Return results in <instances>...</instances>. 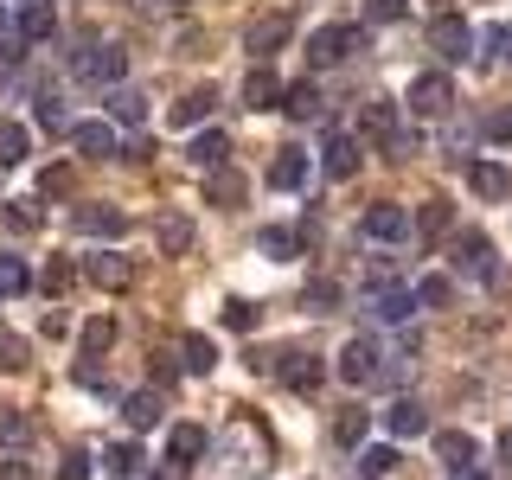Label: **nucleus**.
<instances>
[{
  "mask_svg": "<svg viewBox=\"0 0 512 480\" xmlns=\"http://www.w3.org/2000/svg\"><path fill=\"white\" fill-rule=\"evenodd\" d=\"M26 288H32V269L20 263V256H0V301L26 295Z\"/></svg>",
  "mask_w": 512,
  "mask_h": 480,
  "instance_id": "39",
  "label": "nucleus"
},
{
  "mask_svg": "<svg viewBox=\"0 0 512 480\" xmlns=\"http://www.w3.org/2000/svg\"><path fill=\"white\" fill-rule=\"evenodd\" d=\"M71 224H77L84 237H122V231H128V212H122V205H77Z\"/></svg>",
  "mask_w": 512,
  "mask_h": 480,
  "instance_id": "14",
  "label": "nucleus"
},
{
  "mask_svg": "<svg viewBox=\"0 0 512 480\" xmlns=\"http://www.w3.org/2000/svg\"><path fill=\"white\" fill-rule=\"evenodd\" d=\"M410 13V0H365V20L372 26H397Z\"/></svg>",
  "mask_w": 512,
  "mask_h": 480,
  "instance_id": "46",
  "label": "nucleus"
},
{
  "mask_svg": "<svg viewBox=\"0 0 512 480\" xmlns=\"http://www.w3.org/2000/svg\"><path fill=\"white\" fill-rule=\"evenodd\" d=\"M410 116H448V103H455V84H448L442 71H423V77H410Z\"/></svg>",
  "mask_w": 512,
  "mask_h": 480,
  "instance_id": "7",
  "label": "nucleus"
},
{
  "mask_svg": "<svg viewBox=\"0 0 512 480\" xmlns=\"http://www.w3.org/2000/svg\"><path fill=\"white\" fill-rule=\"evenodd\" d=\"M384 429H391V442H410V436H429V410L416 404V397H397L391 410H384Z\"/></svg>",
  "mask_w": 512,
  "mask_h": 480,
  "instance_id": "16",
  "label": "nucleus"
},
{
  "mask_svg": "<svg viewBox=\"0 0 512 480\" xmlns=\"http://www.w3.org/2000/svg\"><path fill=\"white\" fill-rule=\"evenodd\" d=\"M167 7H186V0H167Z\"/></svg>",
  "mask_w": 512,
  "mask_h": 480,
  "instance_id": "55",
  "label": "nucleus"
},
{
  "mask_svg": "<svg viewBox=\"0 0 512 480\" xmlns=\"http://www.w3.org/2000/svg\"><path fill=\"white\" fill-rule=\"evenodd\" d=\"M103 468L116 474V480H141V474H148V455H141V442H109L103 448Z\"/></svg>",
  "mask_w": 512,
  "mask_h": 480,
  "instance_id": "25",
  "label": "nucleus"
},
{
  "mask_svg": "<svg viewBox=\"0 0 512 480\" xmlns=\"http://www.w3.org/2000/svg\"><path fill=\"white\" fill-rule=\"evenodd\" d=\"M276 109H282V116H295V122H314L320 116V90L314 84H288Z\"/></svg>",
  "mask_w": 512,
  "mask_h": 480,
  "instance_id": "34",
  "label": "nucleus"
},
{
  "mask_svg": "<svg viewBox=\"0 0 512 480\" xmlns=\"http://www.w3.org/2000/svg\"><path fill=\"white\" fill-rule=\"evenodd\" d=\"M32 148V128L26 122H0V167H20Z\"/></svg>",
  "mask_w": 512,
  "mask_h": 480,
  "instance_id": "37",
  "label": "nucleus"
},
{
  "mask_svg": "<svg viewBox=\"0 0 512 480\" xmlns=\"http://www.w3.org/2000/svg\"><path fill=\"white\" fill-rule=\"evenodd\" d=\"M71 282H77V263H64V256H58V263H45V276H39L45 295H64Z\"/></svg>",
  "mask_w": 512,
  "mask_h": 480,
  "instance_id": "45",
  "label": "nucleus"
},
{
  "mask_svg": "<svg viewBox=\"0 0 512 480\" xmlns=\"http://www.w3.org/2000/svg\"><path fill=\"white\" fill-rule=\"evenodd\" d=\"M224 442H231V468H237V474H263V468H269V442H263V429H256L250 416H237Z\"/></svg>",
  "mask_w": 512,
  "mask_h": 480,
  "instance_id": "5",
  "label": "nucleus"
},
{
  "mask_svg": "<svg viewBox=\"0 0 512 480\" xmlns=\"http://www.w3.org/2000/svg\"><path fill=\"white\" fill-rule=\"evenodd\" d=\"M333 372H340L352 391H365V384H384V352H378V340H346Z\"/></svg>",
  "mask_w": 512,
  "mask_h": 480,
  "instance_id": "1",
  "label": "nucleus"
},
{
  "mask_svg": "<svg viewBox=\"0 0 512 480\" xmlns=\"http://www.w3.org/2000/svg\"><path fill=\"white\" fill-rule=\"evenodd\" d=\"M269 186H276V192H301V186H308V154L282 148L276 160H269Z\"/></svg>",
  "mask_w": 512,
  "mask_h": 480,
  "instance_id": "20",
  "label": "nucleus"
},
{
  "mask_svg": "<svg viewBox=\"0 0 512 480\" xmlns=\"http://www.w3.org/2000/svg\"><path fill=\"white\" fill-rule=\"evenodd\" d=\"M0 372H26V340L20 333H0Z\"/></svg>",
  "mask_w": 512,
  "mask_h": 480,
  "instance_id": "47",
  "label": "nucleus"
},
{
  "mask_svg": "<svg viewBox=\"0 0 512 480\" xmlns=\"http://www.w3.org/2000/svg\"><path fill=\"white\" fill-rule=\"evenodd\" d=\"M244 192H250L244 173H231V167H212V173H205V199L224 205V212H237V205H244Z\"/></svg>",
  "mask_w": 512,
  "mask_h": 480,
  "instance_id": "19",
  "label": "nucleus"
},
{
  "mask_svg": "<svg viewBox=\"0 0 512 480\" xmlns=\"http://www.w3.org/2000/svg\"><path fill=\"white\" fill-rule=\"evenodd\" d=\"M276 103H282V77L269 71V64H256L244 77V109H276Z\"/></svg>",
  "mask_w": 512,
  "mask_h": 480,
  "instance_id": "24",
  "label": "nucleus"
},
{
  "mask_svg": "<svg viewBox=\"0 0 512 480\" xmlns=\"http://www.w3.org/2000/svg\"><path fill=\"white\" fill-rule=\"evenodd\" d=\"M224 154H231V141L218 135V128H205V135H192V148H186V160L199 173H212V167H224Z\"/></svg>",
  "mask_w": 512,
  "mask_h": 480,
  "instance_id": "30",
  "label": "nucleus"
},
{
  "mask_svg": "<svg viewBox=\"0 0 512 480\" xmlns=\"http://www.w3.org/2000/svg\"><path fill=\"white\" fill-rule=\"evenodd\" d=\"M448 480H487V474H480V468H455V474H448Z\"/></svg>",
  "mask_w": 512,
  "mask_h": 480,
  "instance_id": "54",
  "label": "nucleus"
},
{
  "mask_svg": "<svg viewBox=\"0 0 512 480\" xmlns=\"http://www.w3.org/2000/svg\"><path fill=\"white\" fill-rule=\"evenodd\" d=\"M301 308H314V314H333V308H340V282H308Z\"/></svg>",
  "mask_w": 512,
  "mask_h": 480,
  "instance_id": "44",
  "label": "nucleus"
},
{
  "mask_svg": "<svg viewBox=\"0 0 512 480\" xmlns=\"http://www.w3.org/2000/svg\"><path fill=\"white\" fill-rule=\"evenodd\" d=\"M276 378L288 384V391H320V378H327V365L314 359V352H282V365H276Z\"/></svg>",
  "mask_w": 512,
  "mask_h": 480,
  "instance_id": "12",
  "label": "nucleus"
},
{
  "mask_svg": "<svg viewBox=\"0 0 512 480\" xmlns=\"http://www.w3.org/2000/svg\"><path fill=\"white\" fill-rule=\"evenodd\" d=\"M71 141H77L84 160H109V154H116V128H109V122H77Z\"/></svg>",
  "mask_w": 512,
  "mask_h": 480,
  "instance_id": "23",
  "label": "nucleus"
},
{
  "mask_svg": "<svg viewBox=\"0 0 512 480\" xmlns=\"http://www.w3.org/2000/svg\"><path fill=\"white\" fill-rule=\"evenodd\" d=\"M154 244H160V256H186L192 250V218L186 212H160L154 218Z\"/></svg>",
  "mask_w": 512,
  "mask_h": 480,
  "instance_id": "18",
  "label": "nucleus"
},
{
  "mask_svg": "<svg viewBox=\"0 0 512 480\" xmlns=\"http://www.w3.org/2000/svg\"><path fill=\"white\" fill-rule=\"evenodd\" d=\"M71 71L84 77V84H122L128 52L122 45H84V52H71Z\"/></svg>",
  "mask_w": 512,
  "mask_h": 480,
  "instance_id": "3",
  "label": "nucleus"
},
{
  "mask_svg": "<svg viewBox=\"0 0 512 480\" xmlns=\"http://www.w3.org/2000/svg\"><path fill=\"white\" fill-rule=\"evenodd\" d=\"M448 263L461 269V276H480V282H493V244L480 231H461L455 237V250H448Z\"/></svg>",
  "mask_w": 512,
  "mask_h": 480,
  "instance_id": "9",
  "label": "nucleus"
},
{
  "mask_svg": "<svg viewBox=\"0 0 512 480\" xmlns=\"http://www.w3.org/2000/svg\"><path fill=\"white\" fill-rule=\"evenodd\" d=\"M288 32H295L288 13H263V20H250V32H244V52L263 64L269 52H282V45H288Z\"/></svg>",
  "mask_w": 512,
  "mask_h": 480,
  "instance_id": "8",
  "label": "nucleus"
},
{
  "mask_svg": "<svg viewBox=\"0 0 512 480\" xmlns=\"http://www.w3.org/2000/svg\"><path fill=\"white\" fill-rule=\"evenodd\" d=\"M404 135V116H397V103H365L359 109V141L378 154H391V141Z\"/></svg>",
  "mask_w": 512,
  "mask_h": 480,
  "instance_id": "6",
  "label": "nucleus"
},
{
  "mask_svg": "<svg viewBox=\"0 0 512 480\" xmlns=\"http://www.w3.org/2000/svg\"><path fill=\"white\" fill-rule=\"evenodd\" d=\"M32 116H39L45 135H71V116H64V103H58V96H39V109H32Z\"/></svg>",
  "mask_w": 512,
  "mask_h": 480,
  "instance_id": "43",
  "label": "nucleus"
},
{
  "mask_svg": "<svg viewBox=\"0 0 512 480\" xmlns=\"http://www.w3.org/2000/svg\"><path fill=\"white\" fill-rule=\"evenodd\" d=\"M0 480H32V468L26 461H0Z\"/></svg>",
  "mask_w": 512,
  "mask_h": 480,
  "instance_id": "52",
  "label": "nucleus"
},
{
  "mask_svg": "<svg viewBox=\"0 0 512 480\" xmlns=\"http://www.w3.org/2000/svg\"><path fill=\"white\" fill-rule=\"evenodd\" d=\"M224 327H231V333H250L256 327V308H250V301H224Z\"/></svg>",
  "mask_w": 512,
  "mask_h": 480,
  "instance_id": "48",
  "label": "nucleus"
},
{
  "mask_svg": "<svg viewBox=\"0 0 512 480\" xmlns=\"http://www.w3.org/2000/svg\"><path fill=\"white\" fill-rule=\"evenodd\" d=\"M500 461H512V429H500Z\"/></svg>",
  "mask_w": 512,
  "mask_h": 480,
  "instance_id": "53",
  "label": "nucleus"
},
{
  "mask_svg": "<svg viewBox=\"0 0 512 480\" xmlns=\"http://www.w3.org/2000/svg\"><path fill=\"white\" fill-rule=\"evenodd\" d=\"M32 442V416L26 410H0V448H20Z\"/></svg>",
  "mask_w": 512,
  "mask_h": 480,
  "instance_id": "41",
  "label": "nucleus"
},
{
  "mask_svg": "<svg viewBox=\"0 0 512 480\" xmlns=\"http://www.w3.org/2000/svg\"><path fill=\"white\" fill-rule=\"evenodd\" d=\"M346 52H365V26H320L314 39H308V64H314V71L340 64Z\"/></svg>",
  "mask_w": 512,
  "mask_h": 480,
  "instance_id": "4",
  "label": "nucleus"
},
{
  "mask_svg": "<svg viewBox=\"0 0 512 480\" xmlns=\"http://www.w3.org/2000/svg\"><path fill=\"white\" fill-rule=\"evenodd\" d=\"M487 135H493V141H506V135H512V109H500V116L487 122Z\"/></svg>",
  "mask_w": 512,
  "mask_h": 480,
  "instance_id": "51",
  "label": "nucleus"
},
{
  "mask_svg": "<svg viewBox=\"0 0 512 480\" xmlns=\"http://www.w3.org/2000/svg\"><path fill=\"white\" fill-rule=\"evenodd\" d=\"M205 448H212V436H205L199 423H173V436H167V461H173V468H192Z\"/></svg>",
  "mask_w": 512,
  "mask_h": 480,
  "instance_id": "17",
  "label": "nucleus"
},
{
  "mask_svg": "<svg viewBox=\"0 0 512 480\" xmlns=\"http://www.w3.org/2000/svg\"><path fill=\"white\" fill-rule=\"evenodd\" d=\"M58 480H90V455H64V468Z\"/></svg>",
  "mask_w": 512,
  "mask_h": 480,
  "instance_id": "50",
  "label": "nucleus"
},
{
  "mask_svg": "<svg viewBox=\"0 0 512 480\" xmlns=\"http://www.w3.org/2000/svg\"><path fill=\"white\" fill-rule=\"evenodd\" d=\"M256 250H263L269 263H295V256H301V237H295V231H282V224H269V231L256 237Z\"/></svg>",
  "mask_w": 512,
  "mask_h": 480,
  "instance_id": "35",
  "label": "nucleus"
},
{
  "mask_svg": "<svg viewBox=\"0 0 512 480\" xmlns=\"http://www.w3.org/2000/svg\"><path fill=\"white\" fill-rule=\"evenodd\" d=\"M410 295H416V308H448V301H455V282H448V276H423Z\"/></svg>",
  "mask_w": 512,
  "mask_h": 480,
  "instance_id": "40",
  "label": "nucleus"
},
{
  "mask_svg": "<svg viewBox=\"0 0 512 480\" xmlns=\"http://www.w3.org/2000/svg\"><path fill=\"white\" fill-rule=\"evenodd\" d=\"M13 26H20V45H39V39L58 32V13L45 7V0H20V20H13Z\"/></svg>",
  "mask_w": 512,
  "mask_h": 480,
  "instance_id": "21",
  "label": "nucleus"
},
{
  "mask_svg": "<svg viewBox=\"0 0 512 480\" xmlns=\"http://www.w3.org/2000/svg\"><path fill=\"white\" fill-rule=\"evenodd\" d=\"M448 224H455V205H448V199H429V205H416V237H423V244H436V237H448Z\"/></svg>",
  "mask_w": 512,
  "mask_h": 480,
  "instance_id": "28",
  "label": "nucleus"
},
{
  "mask_svg": "<svg viewBox=\"0 0 512 480\" xmlns=\"http://www.w3.org/2000/svg\"><path fill=\"white\" fill-rule=\"evenodd\" d=\"M320 173H327V180H352V173H359V141L333 128L327 148H320Z\"/></svg>",
  "mask_w": 512,
  "mask_h": 480,
  "instance_id": "15",
  "label": "nucleus"
},
{
  "mask_svg": "<svg viewBox=\"0 0 512 480\" xmlns=\"http://www.w3.org/2000/svg\"><path fill=\"white\" fill-rule=\"evenodd\" d=\"M436 455L448 461V474H455V468H474V436H468V429H442V436H436Z\"/></svg>",
  "mask_w": 512,
  "mask_h": 480,
  "instance_id": "31",
  "label": "nucleus"
},
{
  "mask_svg": "<svg viewBox=\"0 0 512 480\" xmlns=\"http://www.w3.org/2000/svg\"><path fill=\"white\" fill-rule=\"evenodd\" d=\"M39 192H45V199H64V192H71V167H45L39 173Z\"/></svg>",
  "mask_w": 512,
  "mask_h": 480,
  "instance_id": "49",
  "label": "nucleus"
},
{
  "mask_svg": "<svg viewBox=\"0 0 512 480\" xmlns=\"http://www.w3.org/2000/svg\"><path fill=\"white\" fill-rule=\"evenodd\" d=\"M359 231L372 237V244H397V237L410 231V212H404V205H391V199H378L372 212L359 218Z\"/></svg>",
  "mask_w": 512,
  "mask_h": 480,
  "instance_id": "11",
  "label": "nucleus"
},
{
  "mask_svg": "<svg viewBox=\"0 0 512 480\" xmlns=\"http://www.w3.org/2000/svg\"><path fill=\"white\" fill-rule=\"evenodd\" d=\"M84 276H90L96 288H109V295H122V288L135 282V263H128V256H116V250H103V256H84Z\"/></svg>",
  "mask_w": 512,
  "mask_h": 480,
  "instance_id": "13",
  "label": "nucleus"
},
{
  "mask_svg": "<svg viewBox=\"0 0 512 480\" xmlns=\"http://www.w3.org/2000/svg\"><path fill=\"white\" fill-rule=\"evenodd\" d=\"M109 116L128 122V128H141V122H148V96L128 90V84H109Z\"/></svg>",
  "mask_w": 512,
  "mask_h": 480,
  "instance_id": "29",
  "label": "nucleus"
},
{
  "mask_svg": "<svg viewBox=\"0 0 512 480\" xmlns=\"http://www.w3.org/2000/svg\"><path fill=\"white\" fill-rule=\"evenodd\" d=\"M429 52H436L442 64H461L474 52V26L461 20V13H436V20H429Z\"/></svg>",
  "mask_w": 512,
  "mask_h": 480,
  "instance_id": "2",
  "label": "nucleus"
},
{
  "mask_svg": "<svg viewBox=\"0 0 512 480\" xmlns=\"http://www.w3.org/2000/svg\"><path fill=\"white\" fill-rule=\"evenodd\" d=\"M180 365H186L192 378H205V372L218 365V346L205 340V333H186V340H180Z\"/></svg>",
  "mask_w": 512,
  "mask_h": 480,
  "instance_id": "32",
  "label": "nucleus"
},
{
  "mask_svg": "<svg viewBox=\"0 0 512 480\" xmlns=\"http://www.w3.org/2000/svg\"><path fill=\"white\" fill-rule=\"evenodd\" d=\"M468 186H474V199L500 205V199H512V167L506 160H468Z\"/></svg>",
  "mask_w": 512,
  "mask_h": 480,
  "instance_id": "10",
  "label": "nucleus"
},
{
  "mask_svg": "<svg viewBox=\"0 0 512 480\" xmlns=\"http://www.w3.org/2000/svg\"><path fill=\"white\" fill-rule=\"evenodd\" d=\"M109 346H116V320H109V314L84 320V359H103Z\"/></svg>",
  "mask_w": 512,
  "mask_h": 480,
  "instance_id": "38",
  "label": "nucleus"
},
{
  "mask_svg": "<svg viewBox=\"0 0 512 480\" xmlns=\"http://www.w3.org/2000/svg\"><path fill=\"white\" fill-rule=\"evenodd\" d=\"M122 416H128V429H154L160 416H167V404H160V391H128Z\"/></svg>",
  "mask_w": 512,
  "mask_h": 480,
  "instance_id": "27",
  "label": "nucleus"
},
{
  "mask_svg": "<svg viewBox=\"0 0 512 480\" xmlns=\"http://www.w3.org/2000/svg\"><path fill=\"white\" fill-rule=\"evenodd\" d=\"M212 109H218V90H212V84H205V90H186V96H180V103H173V109H167V122H173V128H199L205 116H212Z\"/></svg>",
  "mask_w": 512,
  "mask_h": 480,
  "instance_id": "22",
  "label": "nucleus"
},
{
  "mask_svg": "<svg viewBox=\"0 0 512 480\" xmlns=\"http://www.w3.org/2000/svg\"><path fill=\"white\" fill-rule=\"evenodd\" d=\"M365 429H372V410H359V404L333 416V442L340 448H365Z\"/></svg>",
  "mask_w": 512,
  "mask_h": 480,
  "instance_id": "33",
  "label": "nucleus"
},
{
  "mask_svg": "<svg viewBox=\"0 0 512 480\" xmlns=\"http://www.w3.org/2000/svg\"><path fill=\"white\" fill-rule=\"evenodd\" d=\"M45 212H39V199H7V231H39Z\"/></svg>",
  "mask_w": 512,
  "mask_h": 480,
  "instance_id": "42",
  "label": "nucleus"
},
{
  "mask_svg": "<svg viewBox=\"0 0 512 480\" xmlns=\"http://www.w3.org/2000/svg\"><path fill=\"white\" fill-rule=\"evenodd\" d=\"M410 308H416V295H410L404 282H391V288H378V295H372V320H384V327L410 320Z\"/></svg>",
  "mask_w": 512,
  "mask_h": 480,
  "instance_id": "26",
  "label": "nucleus"
},
{
  "mask_svg": "<svg viewBox=\"0 0 512 480\" xmlns=\"http://www.w3.org/2000/svg\"><path fill=\"white\" fill-rule=\"evenodd\" d=\"M352 468H359L365 480H384L397 468V442H372V448H359V461H352Z\"/></svg>",
  "mask_w": 512,
  "mask_h": 480,
  "instance_id": "36",
  "label": "nucleus"
}]
</instances>
